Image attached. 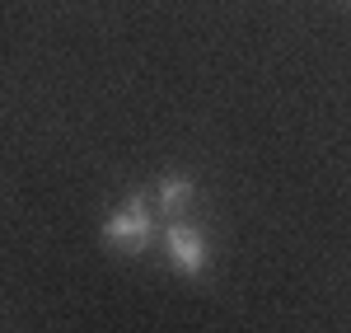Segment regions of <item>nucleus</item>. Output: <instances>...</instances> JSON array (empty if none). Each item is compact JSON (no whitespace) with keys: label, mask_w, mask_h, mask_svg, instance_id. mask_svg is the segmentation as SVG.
Masks as SVG:
<instances>
[{"label":"nucleus","mask_w":351,"mask_h":333,"mask_svg":"<svg viewBox=\"0 0 351 333\" xmlns=\"http://www.w3.org/2000/svg\"><path fill=\"white\" fill-rule=\"evenodd\" d=\"M104 235H108V244H117V249H145L150 244V235H155V216H150V202L145 197H132L127 207H117L108 216V225H104Z\"/></svg>","instance_id":"f257e3e1"},{"label":"nucleus","mask_w":351,"mask_h":333,"mask_svg":"<svg viewBox=\"0 0 351 333\" xmlns=\"http://www.w3.org/2000/svg\"><path fill=\"white\" fill-rule=\"evenodd\" d=\"M164 249H169V263H173L178 273H188V277H197V273L206 268V240H202V230H192V225H169V230H164Z\"/></svg>","instance_id":"f03ea898"},{"label":"nucleus","mask_w":351,"mask_h":333,"mask_svg":"<svg viewBox=\"0 0 351 333\" xmlns=\"http://www.w3.org/2000/svg\"><path fill=\"white\" fill-rule=\"evenodd\" d=\"M192 193H197L192 179H160V197H155V207H160V211H183V207L192 202Z\"/></svg>","instance_id":"7ed1b4c3"}]
</instances>
